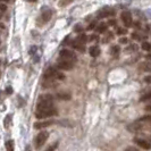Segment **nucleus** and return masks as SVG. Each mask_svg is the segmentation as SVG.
Listing matches in <instances>:
<instances>
[{
    "label": "nucleus",
    "instance_id": "2",
    "mask_svg": "<svg viewBox=\"0 0 151 151\" xmlns=\"http://www.w3.org/2000/svg\"><path fill=\"white\" fill-rule=\"evenodd\" d=\"M127 129L129 132H140V131H151V122L145 121V119H137L134 123L129 124L127 126Z\"/></svg>",
    "mask_w": 151,
    "mask_h": 151
},
{
    "label": "nucleus",
    "instance_id": "31",
    "mask_svg": "<svg viewBox=\"0 0 151 151\" xmlns=\"http://www.w3.org/2000/svg\"><path fill=\"white\" fill-rule=\"evenodd\" d=\"M125 151H139V150H137V149H135V148H132V147H131V148H127Z\"/></svg>",
    "mask_w": 151,
    "mask_h": 151
},
{
    "label": "nucleus",
    "instance_id": "35",
    "mask_svg": "<svg viewBox=\"0 0 151 151\" xmlns=\"http://www.w3.org/2000/svg\"><path fill=\"white\" fill-rule=\"evenodd\" d=\"M64 1H65V2H66V4H69V2H72V1H73V0H64Z\"/></svg>",
    "mask_w": 151,
    "mask_h": 151
},
{
    "label": "nucleus",
    "instance_id": "10",
    "mask_svg": "<svg viewBox=\"0 0 151 151\" xmlns=\"http://www.w3.org/2000/svg\"><path fill=\"white\" fill-rule=\"evenodd\" d=\"M51 16H52V12H51L50 8L48 7L42 8V10H41V19H42V22L43 23L49 22L50 18H51Z\"/></svg>",
    "mask_w": 151,
    "mask_h": 151
},
{
    "label": "nucleus",
    "instance_id": "25",
    "mask_svg": "<svg viewBox=\"0 0 151 151\" xmlns=\"http://www.w3.org/2000/svg\"><path fill=\"white\" fill-rule=\"evenodd\" d=\"M111 38H113V33H110V32H109V33L107 34V38H106V39H104L102 41H104V42L106 43V42H108V41H109V40H110Z\"/></svg>",
    "mask_w": 151,
    "mask_h": 151
},
{
    "label": "nucleus",
    "instance_id": "20",
    "mask_svg": "<svg viewBox=\"0 0 151 151\" xmlns=\"http://www.w3.org/2000/svg\"><path fill=\"white\" fill-rule=\"evenodd\" d=\"M10 126H12V116L8 115V116H6V118H5V127L9 129Z\"/></svg>",
    "mask_w": 151,
    "mask_h": 151
},
{
    "label": "nucleus",
    "instance_id": "3",
    "mask_svg": "<svg viewBox=\"0 0 151 151\" xmlns=\"http://www.w3.org/2000/svg\"><path fill=\"white\" fill-rule=\"evenodd\" d=\"M45 78H48V80H64L65 78V75L60 73L57 68L55 67H49L47 70L45 72Z\"/></svg>",
    "mask_w": 151,
    "mask_h": 151
},
{
    "label": "nucleus",
    "instance_id": "23",
    "mask_svg": "<svg viewBox=\"0 0 151 151\" xmlns=\"http://www.w3.org/2000/svg\"><path fill=\"white\" fill-rule=\"evenodd\" d=\"M148 100H151V92L147 93V94H144L143 97L140 98V101H148Z\"/></svg>",
    "mask_w": 151,
    "mask_h": 151
},
{
    "label": "nucleus",
    "instance_id": "11",
    "mask_svg": "<svg viewBox=\"0 0 151 151\" xmlns=\"http://www.w3.org/2000/svg\"><path fill=\"white\" fill-rule=\"evenodd\" d=\"M121 18L123 23H124V25L126 26V27H129L131 25H132V15H131V13L127 12V10H125V12H123L121 15Z\"/></svg>",
    "mask_w": 151,
    "mask_h": 151
},
{
    "label": "nucleus",
    "instance_id": "17",
    "mask_svg": "<svg viewBox=\"0 0 151 151\" xmlns=\"http://www.w3.org/2000/svg\"><path fill=\"white\" fill-rule=\"evenodd\" d=\"M75 40H77L78 42H81V43L85 45V43H86V41H88V37H86L85 34H80V35H78Z\"/></svg>",
    "mask_w": 151,
    "mask_h": 151
},
{
    "label": "nucleus",
    "instance_id": "1",
    "mask_svg": "<svg viewBox=\"0 0 151 151\" xmlns=\"http://www.w3.org/2000/svg\"><path fill=\"white\" fill-rule=\"evenodd\" d=\"M55 109L53 107V97L51 94H42L39 98L37 105V111H48Z\"/></svg>",
    "mask_w": 151,
    "mask_h": 151
},
{
    "label": "nucleus",
    "instance_id": "14",
    "mask_svg": "<svg viewBox=\"0 0 151 151\" xmlns=\"http://www.w3.org/2000/svg\"><path fill=\"white\" fill-rule=\"evenodd\" d=\"M72 47H73L74 49H76V50H78V51H82V52L85 51V45L78 42L77 40H74V41L72 42Z\"/></svg>",
    "mask_w": 151,
    "mask_h": 151
},
{
    "label": "nucleus",
    "instance_id": "13",
    "mask_svg": "<svg viewBox=\"0 0 151 151\" xmlns=\"http://www.w3.org/2000/svg\"><path fill=\"white\" fill-rule=\"evenodd\" d=\"M55 121H48V122H40V123H35L34 124V127L38 129H45V127H48V126H50V125H52Z\"/></svg>",
    "mask_w": 151,
    "mask_h": 151
},
{
    "label": "nucleus",
    "instance_id": "4",
    "mask_svg": "<svg viewBox=\"0 0 151 151\" xmlns=\"http://www.w3.org/2000/svg\"><path fill=\"white\" fill-rule=\"evenodd\" d=\"M48 137H49V133H48V132H45V131L40 132L38 135L35 136V140H34L35 148H37V149H40V148L45 143V141L48 140Z\"/></svg>",
    "mask_w": 151,
    "mask_h": 151
},
{
    "label": "nucleus",
    "instance_id": "36",
    "mask_svg": "<svg viewBox=\"0 0 151 151\" xmlns=\"http://www.w3.org/2000/svg\"><path fill=\"white\" fill-rule=\"evenodd\" d=\"M147 58H148V59H151V55H148V56H147Z\"/></svg>",
    "mask_w": 151,
    "mask_h": 151
},
{
    "label": "nucleus",
    "instance_id": "26",
    "mask_svg": "<svg viewBox=\"0 0 151 151\" xmlns=\"http://www.w3.org/2000/svg\"><path fill=\"white\" fill-rule=\"evenodd\" d=\"M6 9H7V6H6L5 4H1V2H0V10H1V12H6Z\"/></svg>",
    "mask_w": 151,
    "mask_h": 151
},
{
    "label": "nucleus",
    "instance_id": "15",
    "mask_svg": "<svg viewBox=\"0 0 151 151\" xmlns=\"http://www.w3.org/2000/svg\"><path fill=\"white\" fill-rule=\"evenodd\" d=\"M89 52H90V55L92 57H98L99 55H100V48H99L98 45H93V47L90 48Z\"/></svg>",
    "mask_w": 151,
    "mask_h": 151
},
{
    "label": "nucleus",
    "instance_id": "33",
    "mask_svg": "<svg viewBox=\"0 0 151 151\" xmlns=\"http://www.w3.org/2000/svg\"><path fill=\"white\" fill-rule=\"evenodd\" d=\"M119 42H121V43H126V42H127V40H126L125 38H123V39L119 40Z\"/></svg>",
    "mask_w": 151,
    "mask_h": 151
},
{
    "label": "nucleus",
    "instance_id": "12",
    "mask_svg": "<svg viewBox=\"0 0 151 151\" xmlns=\"http://www.w3.org/2000/svg\"><path fill=\"white\" fill-rule=\"evenodd\" d=\"M41 53V51L39 50V48L37 47V45H33V47H31L30 49V55L33 57V59H34V61H39V59H40V55Z\"/></svg>",
    "mask_w": 151,
    "mask_h": 151
},
{
    "label": "nucleus",
    "instance_id": "24",
    "mask_svg": "<svg viewBox=\"0 0 151 151\" xmlns=\"http://www.w3.org/2000/svg\"><path fill=\"white\" fill-rule=\"evenodd\" d=\"M57 147H58V142H55L53 144H51L48 149H45V151H55L57 149Z\"/></svg>",
    "mask_w": 151,
    "mask_h": 151
},
{
    "label": "nucleus",
    "instance_id": "7",
    "mask_svg": "<svg viewBox=\"0 0 151 151\" xmlns=\"http://www.w3.org/2000/svg\"><path fill=\"white\" fill-rule=\"evenodd\" d=\"M134 142H135L139 147H141L142 149H145V150L151 149V143L148 139H143V137H141V136H135V137H134Z\"/></svg>",
    "mask_w": 151,
    "mask_h": 151
},
{
    "label": "nucleus",
    "instance_id": "21",
    "mask_svg": "<svg viewBox=\"0 0 151 151\" xmlns=\"http://www.w3.org/2000/svg\"><path fill=\"white\" fill-rule=\"evenodd\" d=\"M57 97L59 99H61V100H68V99H70V96L67 94V93H58Z\"/></svg>",
    "mask_w": 151,
    "mask_h": 151
},
{
    "label": "nucleus",
    "instance_id": "8",
    "mask_svg": "<svg viewBox=\"0 0 151 151\" xmlns=\"http://www.w3.org/2000/svg\"><path fill=\"white\" fill-rule=\"evenodd\" d=\"M73 67H74V63H73V61H68V60H63V59H59V60H58V63H57V68H58V69L70 70Z\"/></svg>",
    "mask_w": 151,
    "mask_h": 151
},
{
    "label": "nucleus",
    "instance_id": "38",
    "mask_svg": "<svg viewBox=\"0 0 151 151\" xmlns=\"http://www.w3.org/2000/svg\"><path fill=\"white\" fill-rule=\"evenodd\" d=\"M1 1H5V2H7V1H9V0H0V2H1Z\"/></svg>",
    "mask_w": 151,
    "mask_h": 151
},
{
    "label": "nucleus",
    "instance_id": "27",
    "mask_svg": "<svg viewBox=\"0 0 151 151\" xmlns=\"http://www.w3.org/2000/svg\"><path fill=\"white\" fill-rule=\"evenodd\" d=\"M144 82H147V83L151 84V75L145 76V77H144Z\"/></svg>",
    "mask_w": 151,
    "mask_h": 151
},
{
    "label": "nucleus",
    "instance_id": "16",
    "mask_svg": "<svg viewBox=\"0 0 151 151\" xmlns=\"http://www.w3.org/2000/svg\"><path fill=\"white\" fill-rule=\"evenodd\" d=\"M119 47L118 45H114L111 47V49H110V53H111V56L114 57H118V55H119Z\"/></svg>",
    "mask_w": 151,
    "mask_h": 151
},
{
    "label": "nucleus",
    "instance_id": "34",
    "mask_svg": "<svg viewBox=\"0 0 151 151\" xmlns=\"http://www.w3.org/2000/svg\"><path fill=\"white\" fill-rule=\"evenodd\" d=\"M25 151H31V147H30V145H27V147L25 148Z\"/></svg>",
    "mask_w": 151,
    "mask_h": 151
},
{
    "label": "nucleus",
    "instance_id": "5",
    "mask_svg": "<svg viewBox=\"0 0 151 151\" xmlns=\"http://www.w3.org/2000/svg\"><path fill=\"white\" fill-rule=\"evenodd\" d=\"M59 59L75 63V61H76V55L73 52V51H70V50L64 49V50H61L60 52H59Z\"/></svg>",
    "mask_w": 151,
    "mask_h": 151
},
{
    "label": "nucleus",
    "instance_id": "32",
    "mask_svg": "<svg viewBox=\"0 0 151 151\" xmlns=\"http://www.w3.org/2000/svg\"><path fill=\"white\" fill-rule=\"evenodd\" d=\"M144 109H145V110H148V111H151V104L150 105H148V106H145Z\"/></svg>",
    "mask_w": 151,
    "mask_h": 151
},
{
    "label": "nucleus",
    "instance_id": "19",
    "mask_svg": "<svg viewBox=\"0 0 151 151\" xmlns=\"http://www.w3.org/2000/svg\"><path fill=\"white\" fill-rule=\"evenodd\" d=\"M6 149L7 151H14V141L13 140H8L6 142Z\"/></svg>",
    "mask_w": 151,
    "mask_h": 151
},
{
    "label": "nucleus",
    "instance_id": "30",
    "mask_svg": "<svg viewBox=\"0 0 151 151\" xmlns=\"http://www.w3.org/2000/svg\"><path fill=\"white\" fill-rule=\"evenodd\" d=\"M81 31H82L81 25H76V26H75V32H81Z\"/></svg>",
    "mask_w": 151,
    "mask_h": 151
},
{
    "label": "nucleus",
    "instance_id": "37",
    "mask_svg": "<svg viewBox=\"0 0 151 151\" xmlns=\"http://www.w3.org/2000/svg\"><path fill=\"white\" fill-rule=\"evenodd\" d=\"M26 1H30V2H34V1H37V0H26Z\"/></svg>",
    "mask_w": 151,
    "mask_h": 151
},
{
    "label": "nucleus",
    "instance_id": "22",
    "mask_svg": "<svg viewBox=\"0 0 151 151\" xmlns=\"http://www.w3.org/2000/svg\"><path fill=\"white\" fill-rule=\"evenodd\" d=\"M142 49L144 51H151V45L149 42H143L142 43Z\"/></svg>",
    "mask_w": 151,
    "mask_h": 151
},
{
    "label": "nucleus",
    "instance_id": "9",
    "mask_svg": "<svg viewBox=\"0 0 151 151\" xmlns=\"http://www.w3.org/2000/svg\"><path fill=\"white\" fill-rule=\"evenodd\" d=\"M57 109L55 108L52 110H49V111H35V117L39 119H42V118H47V117H51L57 115Z\"/></svg>",
    "mask_w": 151,
    "mask_h": 151
},
{
    "label": "nucleus",
    "instance_id": "39",
    "mask_svg": "<svg viewBox=\"0 0 151 151\" xmlns=\"http://www.w3.org/2000/svg\"><path fill=\"white\" fill-rule=\"evenodd\" d=\"M149 14H150V15H151V10H149Z\"/></svg>",
    "mask_w": 151,
    "mask_h": 151
},
{
    "label": "nucleus",
    "instance_id": "28",
    "mask_svg": "<svg viewBox=\"0 0 151 151\" xmlns=\"http://www.w3.org/2000/svg\"><path fill=\"white\" fill-rule=\"evenodd\" d=\"M98 40H99L98 35H94V34H93V35L90 37V41H98Z\"/></svg>",
    "mask_w": 151,
    "mask_h": 151
},
{
    "label": "nucleus",
    "instance_id": "6",
    "mask_svg": "<svg viewBox=\"0 0 151 151\" xmlns=\"http://www.w3.org/2000/svg\"><path fill=\"white\" fill-rule=\"evenodd\" d=\"M115 15V10L113 8H109V7H105V8H101L97 13V17L99 19L101 18H107V17H111V16Z\"/></svg>",
    "mask_w": 151,
    "mask_h": 151
},
{
    "label": "nucleus",
    "instance_id": "29",
    "mask_svg": "<svg viewBox=\"0 0 151 151\" xmlns=\"http://www.w3.org/2000/svg\"><path fill=\"white\" fill-rule=\"evenodd\" d=\"M117 33H118V34H126V30H124V29H118V30H117Z\"/></svg>",
    "mask_w": 151,
    "mask_h": 151
},
{
    "label": "nucleus",
    "instance_id": "18",
    "mask_svg": "<svg viewBox=\"0 0 151 151\" xmlns=\"http://www.w3.org/2000/svg\"><path fill=\"white\" fill-rule=\"evenodd\" d=\"M97 31H98L99 33H104V32H106L107 31V24H105V23L99 24L98 27H97Z\"/></svg>",
    "mask_w": 151,
    "mask_h": 151
}]
</instances>
